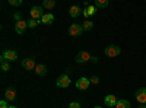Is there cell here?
I'll use <instances>...</instances> for the list:
<instances>
[{"mask_svg":"<svg viewBox=\"0 0 146 108\" xmlns=\"http://www.w3.org/2000/svg\"><path fill=\"white\" fill-rule=\"evenodd\" d=\"M82 32H83V28L79 23H72L69 27V35L70 37H80Z\"/></svg>","mask_w":146,"mask_h":108,"instance_id":"5b68a950","label":"cell"},{"mask_svg":"<svg viewBox=\"0 0 146 108\" xmlns=\"http://www.w3.org/2000/svg\"><path fill=\"white\" fill-rule=\"evenodd\" d=\"M89 80H91L92 85H98V83H100V78H98V76H92Z\"/></svg>","mask_w":146,"mask_h":108,"instance_id":"cb8c5ba5","label":"cell"},{"mask_svg":"<svg viewBox=\"0 0 146 108\" xmlns=\"http://www.w3.org/2000/svg\"><path fill=\"white\" fill-rule=\"evenodd\" d=\"M56 85L58 86V88H69V85H70V78H69V75L67 73H64V75H62L57 80H56Z\"/></svg>","mask_w":146,"mask_h":108,"instance_id":"8992f818","label":"cell"},{"mask_svg":"<svg viewBox=\"0 0 146 108\" xmlns=\"http://www.w3.org/2000/svg\"><path fill=\"white\" fill-rule=\"evenodd\" d=\"M42 6H44L45 9H53V7L56 6V0H44Z\"/></svg>","mask_w":146,"mask_h":108,"instance_id":"ffe728a7","label":"cell"},{"mask_svg":"<svg viewBox=\"0 0 146 108\" xmlns=\"http://www.w3.org/2000/svg\"><path fill=\"white\" fill-rule=\"evenodd\" d=\"M18 58V53L15 51V50H6V51H3V54H2V58H0V62H15V60Z\"/></svg>","mask_w":146,"mask_h":108,"instance_id":"3957f363","label":"cell"},{"mask_svg":"<svg viewBox=\"0 0 146 108\" xmlns=\"http://www.w3.org/2000/svg\"><path fill=\"white\" fill-rule=\"evenodd\" d=\"M2 70H3V72H9V70H10V63L3 60V62H2Z\"/></svg>","mask_w":146,"mask_h":108,"instance_id":"44dd1931","label":"cell"},{"mask_svg":"<svg viewBox=\"0 0 146 108\" xmlns=\"http://www.w3.org/2000/svg\"><path fill=\"white\" fill-rule=\"evenodd\" d=\"M137 108H146V105H139Z\"/></svg>","mask_w":146,"mask_h":108,"instance_id":"83f0119b","label":"cell"},{"mask_svg":"<svg viewBox=\"0 0 146 108\" xmlns=\"http://www.w3.org/2000/svg\"><path fill=\"white\" fill-rule=\"evenodd\" d=\"M89 85H91V80L88 78H79L76 82V88L79 91H86L89 88Z\"/></svg>","mask_w":146,"mask_h":108,"instance_id":"ba28073f","label":"cell"},{"mask_svg":"<svg viewBox=\"0 0 146 108\" xmlns=\"http://www.w3.org/2000/svg\"><path fill=\"white\" fill-rule=\"evenodd\" d=\"M27 28H28V22H25V21H18L15 23V32L18 35H23V32L27 31Z\"/></svg>","mask_w":146,"mask_h":108,"instance_id":"9c48e42d","label":"cell"},{"mask_svg":"<svg viewBox=\"0 0 146 108\" xmlns=\"http://www.w3.org/2000/svg\"><path fill=\"white\" fill-rule=\"evenodd\" d=\"M22 67L27 69V70H35L36 64H35V60L32 57H28V58H23L22 60Z\"/></svg>","mask_w":146,"mask_h":108,"instance_id":"30bf717a","label":"cell"},{"mask_svg":"<svg viewBox=\"0 0 146 108\" xmlns=\"http://www.w3.org/2000/svg\"><path fill=\"white\" fill-rule=\"evenodd\" d=\"M35 73L38 75V76H45V75H47V67H45L44 64H36Z\"/></svg>","mask_w":146,"mask_h":108,"instance_id":"2e32d148","label":"cell"},{"mask_svg":"<svg viewBox=\"0 0 146 108\" xmlns=\"http://www.w3.org/2000/svg\"><path fill=\"white\" fill-rule=\"evenodd\" d=\"M13 18L16 19V22H18V21H22V13H15Z\"/></svg>","mask_w":146,"mask_h":108,"instance_id":"4316f807","label":"cell"},{"mask_svg":"<svg viewBox=\"0 0 146 108\" xmlns=\"http://www.w3.org/2000/svg\"><path fill=\"white\" fill-rule=\"evenodd\" d=\"M36 25H38V21H35V19H29L28 21V28H35Z\"/></svg>","mask_w":146,"mask_h":108,"instance_id":"7402d4cb","label":"cell"},{"mask_svg":"<svg viewBox=\"0 0 146 108\" xmlns=\"http://www.w3.org/2000/svg\"><path fill=\"white\" fill-rule=\"evenodd\" d=\"M0 108H9V107H7V101H6V99L0 101Z\"/></svg>","mask_w":146,"mask_h":108,"instance_id":"484cf974","label":"cell"},{"mask_svg":"<svg viewBox=\"0 0 146 108\" xmlns=\"http://www.w3.org/2000/svg\"><path fill=\"white\" fill-rule=\"evenodd\" d=\"M117 98H115V95H113V93H110V95H107V97L104 98V104L107 105V107H115L117 105Z\"/></svg>","mask_w":146,"mask_h":108,"instance_id":"7c38bea8","label":"cell"},{"mask_svg":"<svg viewBox=\"0 0 146 108\" xmlns=\"http://www.w3.org/2000/svg\"><path fill=\"white\" fill-rule=\"evenodd\" d=\"M104 53H105V56H107V57H110V58H115L117 56H120V54H121V48H120L118 45L111 44V45L105 47Z\"/></svg>","mask_w":146,"mask_h":108,"instance_id":"6da1fadb","label":"cell"},{"mask_svg":"<svg viewBox=\"0 0 146 108\" xmlns=\"http://www.w3.org/2000/svg\"><path fill=\"white\" fill-rule=\"evenodd\" d=\"M82 28H83V31H91V29L94 28V23H92L89 19H86V21L82 23Z\"/></svg>","mask_w":146,"mask_h":108,"instance_id":"d6986e66","label":"cell"},{"mask_svg":"<svg viewBox=\"0 0 146 108\" xmlns=\"http://www.w3.org/2000/svg\"><path fill=\"white\" fill-rule=\"evenodd\" d=\"M115 108H131V105H130V102L126 101V99H118Z\"/></svg>","mask_w":146,"mask_h":108,"instance_id":"e0dca14e","label":"cell"},{"mask_svg":"<svg viewBox=\"0 0 146 108\" xmlns=\"http://www.w3.org/2000/svg\"><path fill=\"white\" fill-rule=\"evenodd\" d=\"M9 5L10 6H21L22 5V0H9Z\"/></svg>","mask_w":146,"mask_h":108,"instance_id":"603a6c76","label":"cell"},{"mask_svg":"<svg viewBox=\"0 0 146 108\" xmlns=\"http://www.w3.org/2000/svg\"><path fill=\"white\" fill-rule=\"evenodd\" d=\"M80 13H83V10H82V7H80L79 5H73V6H70V9H69V15H70L72 18H78Z\"/></svg>","mask_w":146,"mask_h":108,"instance_id":"8fae6325","label":"cell"},{"mask_svg":"<svg viewBox=\"0 0 146 108\" xmlns=\"http://www.w3.org/2000/svg\"><path fill=\"white\" fill-rule=\"evenodd\" d=\"M69 108H80V104L79 102H70L69 104Z\"/></svg>","mask_w":146,"mask_h":108,"instance_id":"d4e9b609","label":"cell"},{"mask_svg":"<svg viewBox=\"0 0 146 108\" xmlns=\"http://www.w3.org/2000/svg\"><path fill=\"white\" fill-rule=\"evenodd\" d=\"M9 108H18V107H16V105H10Z\"/></svg>","mask_w":146,"mask_h":108,"instance_id":"f1b7e54d","label":"cell"},{"mask_svg":"<svg viewBox=\"0 0 146 108\" xmlns=\"http://www.w3.org/2000/svg\"><path fill=\"white\" fill-rule=\"evenodd\" d=\"M95 13H96V7H95L94 5H89V6H86V7H85V10H83V16H85V18L94 16Z\"/></svg>","mask_w":146,"mask_h":108,"instance_id":"5bb4252c","label":"cell"},{"mask_svg":"<svg viewBox=\"0 0 146 108\" xmlns=\"http://www.w3.org/2000/svg\"><path fill=\"white\" fill-rule=\"evenodd\" d=\"M135 98L136 101L140 104V105H145L146 104V88H140L135 92Z\"/></svg>","mask_w":146,"mask_h":108,"instance_id":"52a82bcc","label":"cell"},{"mask_svg":"<svg viewBox=\"0 0 146 108\" xmlns=\"http://www.w3.org/2000/svg\"><path fill=\"white\" fill-rule=\"evenodd\" d=\"M75 60H76V63L83 64V63H88L89 60H92V57H91V54H89L88 51H79V53L76 54Z\"/></svg>","mask_w":146,"mask_h":108,"instance_id":"277c9868","label":"cell"},{"mask_svg":"<svg viewBox=\"0 0 146 108\" xmlns=\"http://www.w3.org/2000/svg\"><path fill=\"white\" fill-rule=\"evenodd\" d=\"M5 99L6 101H15L16 99V91L13 88H7L5 92Z\"/></svg>","mask_w":146,"mask_h":108,"instance_id":"4fadbf2b","label":"cell"},{"mask_svg":"<svg viewBox=\"0 0 146 108\" xmlns=\"http://www.w3.org/2000/svg\"><path fill=\"white\" fill-rule=\"evenodd\" d=\"M29 15H31V19L38 21V19H41L45 13H44V9H42L41 6H32L31 10H29Z\"/></svg>","mask_w":146,"mask_h":108,"instance_id":"7a4b0ae2","label":"cell"},{"mask_svg":"<svg viewBox=\"0 0 146 108\" xmlns=\"http://www.w3.org/2000/svg\"><path fill=\"white\" fill-rule=\"evenodd\" d=\"M94 108H102V107H100V105H95Z\"/></svg>","mask_w":146,"mask_h":108,"instance_id":"f546056e","label":"cell"},{"mask_svg":"<svg viewBox=\"0 0 146 108\" xmlns=\"http://www.w3.org/2000/svg\"><path fill=\"white\" fill-rule=\"evenodd\" d=\"M94 6H95L96 9H104V7L108 6V0H95Z\"/></svg>","mask_w":146,"mask_h":108,"instance_id":"ac0fdd59","label":"cell"},{"mask_svg":"<svg viewBox=\"0 0 146 108\" xmlns=\"http://www.w3.org/2000/svg\"><path fill=\"white\" fill-rule=\"evenodd\" d=\"M41 22L44 23V25H51V23L54 22V15L53 13H45L41 18Z\"/></svg>","mask_w":146,"mask_h":108,"instance_id":"9a60e30c","label":"cell"}]
</instances>
